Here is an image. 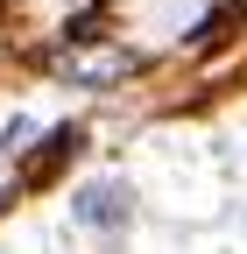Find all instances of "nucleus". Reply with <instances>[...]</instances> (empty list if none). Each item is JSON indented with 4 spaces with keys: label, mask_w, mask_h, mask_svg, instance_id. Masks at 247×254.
Here are the masks:
<instances>
[{
    "label": "nucleus",
    "mask_w": 247,
    "mask_h": 254,
    "mask_svg": "<svg viewBox=\"0 0 247 254\" xmlns=\"http://www.w3.org/2000/svg\"><path fill=\"white\" fill-rule=\"evenodd\" d=\"M57 71L71 85H113L134 71V50H78V57H57Z\"/></svg>",
    "instance_id": "2"
},
{
    "label": "nucleus",
    "mask_w": 247,
    "mask_h": 254,
    "mask_svg": "<svg viewBox=\"0 0 247 254\" xmlns=\"http://www.w3.org/2000/svg\"><path fill=\"white\" fill-rule=\"evenodd\" d=\"M78 141H85V134H78V127H57V134H50V148L36 155V163H28V177H50V170H57V163H64V155H71Z\"/></svg>",
    "instance_id": "3"
},
{
    "label": "nucleus",
    "mask_w": 247,
    "mask_h": 254,
    "mask_svg": "<svg viewBox=\"0 0 247 254\" xmlns=\"http://www.w3.org/2000/svg\"><path fill=\"white\" fill-rule=\"evenodd\" d=\"M71 219L85 233H127V219H134V190L120 184V177H99V184H85L78 198H71Z\"/></svg>",
    "instance_id": "1"
}]
</instances>
